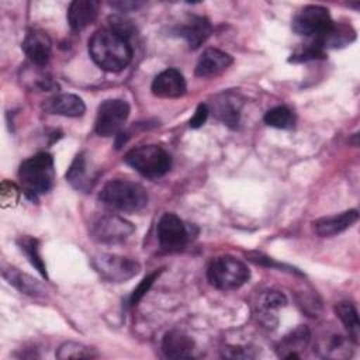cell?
<instances>
[{"instance_id":"cell-1","label":"cell","mask_w":360,"mask_h":360,"mask_svg":"<svg viewBox=\"0 0 360 360\" xmlns=\"http://www.w3.org/2000/svg\"><path fill=\"white\" fill-rule=\"evenodd\" d=\"M89 53L94 63L107 72L125 69L132 59L129 42L108 30L96 31L89 39Z\"/></svg>"},{"instance_id":"cell-2","label":"cell","mask_w":360,"mask_h":360,"mask_svg":"<svg viewBox=\"0 0 360 360\" xmlns=\"http://www.w3.org/2000/svg\"><path fill=\"white\" fill-rule=\"evenodd\" d=\"M18 179L22 190L31 198L49 191L55 181L53 158L46 152H41L22 160L18 169Z\"/></svg>"},{"instance_id":"cell-3","label":"cell","mask_w":360,"mask_h":360,"mask_svg":"<svg viewBox=\"0 0 360 360\" xmlns=\"http://www.w3.org/2000/svg\"><path fill=\"white\" fill-rule=\"evenodd\" d=\"M98 198L107 207L124 212L139 211L148 204V194L142 186L121 179L105 183Z\"/></svg>"},{"instance_id":"cell-4","label":"cell","mask_w":360,"mask_h":360,"mask_svg":"<svg viewBox=\"0 0 360 360\" xmlns=\"http://www.w3.org/2000/svg\"><path fill=\"white\" fill-rule=\"evenodd\" d=\"M124 160L139 174L149 179L165 176L172 166L170 155L158 145H142L134 148L125 155Z\"/></svg>"},{"instance_id":"cell-5","label":"cell","mask_w":360,"mask_h":360,"mask_svg":"<svg viewBox=\"0 0 360 360\" xmlns=\"http://www.w3.org/2000/svg\"><path fill=\"white\" fill-rule=\"evenodd\" d=\"M249 277L250 271L248 266L232 256L215 257L207 269V278L210 284L222 291L242 287Z\"/></svg>"},{"instance_id":"cell-6","label":"cell","mask_w":360,"mask_h":360,"mask_svg":"<svg viewBox=\"0 0 360 360\" xmlns=\"http://www.w3.org/2000/svg\"><path fill=\"white\" fill-rule=\"evenodd\" d=\"M91 264L94 270L110 283L128 281L141 270V264L136 260L111 253H98L93 256Z\"/></svg>"},{"instance_id":"cell-7","label":"cell","mask_w":360,"mask_h":360,"mask_svg":"<svg viewBox=\"0 0 360 360\" xmlns=\"http://www.w3.org/2000/svg\"><path fill=\"white\" fill-rule=\"evenodd\" d=\"M129 115V105L121 98L104 100L97 108L94 129L100 136H112L121 132Z\"/></svg>"},{"instance_id":"cell-8","label":"cell","mask_w":360,"mask_h":360,"mask_svg":"<svg viewBox=\"0 0 360 360\" xmlns=\"http://www.w3.org/2000/svg\"><path fill=\"white\" fill-rule=\"evenodd\" d=\"M333 21L328 8L322 6H307L295 14L292 18V30L298 35L304 37H319L332 27Z\"/></svg>"},{"instance_id":"cell-9","label":"cell","mask_w":360,"mask_h":360,"mask_svg":"<svg viewBox=\"0 0 360 360\" xmlns=\"http://www.w3.org/2000/svg\"><path fill=\"white\" fill-rule=\"evenodd\" d=\"M134 231L135 226L129 221L118 215H105L93 224L90 235L98 243L115 245L125 242Z\"/></svg>"},{"instance_id":"cell-10","label":"cell","mask_w":360,"mask_h":360,"mask_svg":"<svg viewBox=\"0 0 360 360\" xmlns=\"http://www.w3.org/2000/svg\"><path fill=\"white\" fill-rule=\"evenodd\" d=\"M156 231L162 250L167 253H176L186 248L188 238L187 229L177 215L172 212L163 214L158 222Z\"/></svg>"},{"instance_id":"cell-11","label":"cell","mask_w":360,"mask_h":360,"mask_svg":"<svg viewBox=\"0 0 360 360\" xmlns=\"http://www.w3.org/2000/svg\"><path fill=\"white\" fill-rule=\"evenodd\" d=\"M21 49L32 65L44 68L51 56L52 41L45 31L32 28L25 34L21 42Z\"/></svg>"},{"instance_id":"cell-12","label":"cell","mask_w":360,"mask_h":360,"mask_svg":"<svg viewBox=\"0 0 360 360\" xmlns=\"http://www.w3.org/2000/svg\"><path fill=\"white\" fill-rule=\"evenodd\" d=\"M150 90L155 96L162 98H179L184 96L187 90V84L181 72L170 68L160 72L153 79Z\"/></svg>"},{"instance_id":"cell-13","label":"cell","mask_w":360,"mask_h":360,"mask_svg":"<svg viewBox=\"0 0 360 360\" xmlns=\"http://www.w3.org/2000/svg\"><path fill=\"white\" fill-rule=\"evenodd\" d=\"M176 34L183 37L191 49H195L210 37L211 24L205 17L188 15L179 27H176Z\"/></svg>"},{"instance_id":"cell-14","label":"cell","mask_w":360,"mask_h":360,"mask_svg":"<svg viewBox=\"0 0 360 360\" xmlns=\"http://www.w3.org/2000/svg\"><path fill=\"white\" fill-rule=\"evenodd\" d=\"M233 59L229 53L215 49V48H208L202 52L200 56L197 65H195V75L198 77H214L226 70L232 65Z\"/></svg>"},{"instance_id":"cell-15","label":"cell","mask_w":360,"mask_h":360,"mask_svg":"<svg viewBox=\"0 0 360 360\" xmlns=\"http://www.w3.org/2000/svg\"><path fill=\"white\" fill-rule=\"evenodd\" d=\"M359 219L357 210H349L336 215L322 217L314 222V231L322 238L336 236L349 229Z\"/></svg>"},{"instance_id":"cell-16","label":"cell","mask_w":360,"mask_h":360,"mask_svg":"<svg viewBox=\"0 0 360 360\" xmlns=\"http://www.w3.org/2000/svg\"><path fill=\"white\" fill-rule=\"evenodd\" d=\"M98 0H75L68 8V22L73 31H82L97 18Z\"/></svg>"},{"instance_id":"cell-17","label":"cell","mask_w":360,"mask_h":360,"mask_svg":"<svg viewBox=\"0 0 360 360\" xmlns=\"http://www.w3.org/2000/svg\"><path fill=\"white\" fill-rule=\"evenodd\" d=\"M162 352L167 359H188L194 352V340L180 330H170L163 336Z\"/></svg>"},{"instance_id":"cell-18","label":"cell","mask_w":360,"mask_h":360,"mask_svg":"<svg viewBox=\"0 0 360 360\" xmlns=\"http://www.w3.org/2000/svg\"><path fill=\"white\" fill-rule=\"evenodd\" d=\"M3 277L8 281V284H11L14 288H17L20 292L34 297V298H41L46 295V290L45 287L35 280L34 277L20 271L15 267H6L3 270Z\"/></svg>"},{"instance_id":"cell-19","label":"cell","mask_w":360,"mask_h":360,"mask_svg":"<svg viewBox=\"0 0 360 360\" xmlns=\"http://www.w3.org/2000/svg\"><path fill=\"white\" fill-rule=\"evenodd\" d=\"M46 110L52 114L63 115V117H82L86 111L84 101L72 93H62L55 97H52L48 104Z\"/></svg>"},{"instance_id":"cell-20","label":"cell","mask_w":360,"mask_h":360,"mask_svg":"<svg viewBox=\"0 0 360 360\" xmlns=\"http://www.w3.org/2000/svg\"><path fill=\"white\" fill-rule=\"evenodd\" d=\"M309 339H311V333L307 326L295 328L281 339L277 347L280 356L284 359H298L300 352L308 346Z\"/></svg>"},{"instance_id":"cell-21","label":"cell","mask_w":360,"mask_h":360,"mask_svg":"<svg viewBox=\"0 0 360 360\" xmlns=\"http://www.w3.org/2000/svg\"><path fill=\"white\" fill-rule=\"evenodd\" d=\"M285 304H287V298L283 292L276 290L264 291L257 300V315L260 321L267 326L276 325L274 322H271V318L274 316V311L284 307Z\"/></svg>"},{"instance_id":"cell-22","label":"cell","mask_w":360,"mask_h":360,"mask_svg":"<svg viewBox=\"0 0 360 360\" xmlns=\"http://www.w3.org/2000/svg\"><path fill=\"white\" fill-rule=\"evenodd\" d=\"M240 103L231 94H224L214 101V112L218 120L231 128H236L239 122Z\"/></svg>"},{"instance_id":"cell-23","label":"cell","mask_w":360,"mask_h":360,"mask_svg":"<svg viewBox=\"0 0 360 360\" xmlns=\"http://www.w3.org/2000/svg\"><path fill=\"white\" fill-rule=\"evenodd\" d=\"M335 312H336V316L345 325V328L349 333V338L354 343H359L360 322H359V315H357V309L354 308V305L350 302H339L335 305Z\"/></svg>"},{"instance_id":"cell-24","label":"cell","mask_w":360,"mask_h":360,"mask_svg":"<svg viewBox=\"0 0 360 360\" xmlns=\"http://www.w3.org/2000/svg\"><path fill=\"white\" fill-rule=\"evenodd\" d=\"M66 180L77 190L87 191L91 187V180H89V172H87V162L83 153H79L70 167L66 172Z\"/></svg>"},{"instance_id":"cell-25","label":"cell","mask_w":360,"mask_h":360,"mask_svg":"<svg viewBox=\"0 0 360 360\" xmlns=\"http://www.w3.org/2000/svg\"><path fill=\"white\" fill-rule=\"evenodd\" d=\"M21 80L31 89L41 90V91H49L58 87V84L52 80V77L42 70V66L32 65L27 69H24L21 75Z\"/></svg>"},{"instance_id":"cell-26","label":"cell","mask_w":360,"mask_h":360,"mask_svg":"<svg viewBox=\"0 0 360 360\" xmlns=\"http://www.w3.org/2000/svg\"><path fill=\"white\" fill-rule=\"evenodd\" d=\"M21 252H24V255L28 257L30 263L38 270V273L48 278V273H46V266L42 260V256L39 253V248H38V240L35 238H31V236H21L18 240H17Z\"/></svg>"},{"instance_id":"cell-27","label":"cell","mask_w":360,"mask_h":360,"mask_svg":"<svg viewBox=\"0 0 360 360\" xmlns=\"http://www.w3.org/2000/svg\"><path fill=\"white\" fill-rule=\"evenodd\" d=\"M322 356L330 357V359H347L352 356V347H350V339H345L340 335H333L330 339L318 349Z\"/></svg>"},{"instance_id":"cell-28","label":"cell","mask_w":360,"mask_h":360,"mask_svg":"<svg viewBox=\"0 0 360 360\" xmlns=\"http://www.w3.org/2000/svg\"><path fill=\"white\" fill-rule=\"evenodd\" d=\"M264 122L269 127L278 128V129H290L294 127L295 118L292 111L285 105H277L274 108H270L264 114Z\"/></svg>"},{"instance_id":"cell-29","label":"cell","mask_w":360,"mask_h":360,"mask_svg":"<svg viewBox=\"0 0 360 360\" xmlns=\"http://www.w3.org/2000/svg\"><path fill=\"white\" fill-rule=\"evenodd\" d=\"M56 357L59 360H69V359H93L97 357L94 349L77 343V342H65L56 350Z\"/></svg>"},{"instance_id":"cell-30","label":"cell","mask_w":360,"mask_h":360,"mask_svg":"<svg viewBox=\"0 0 360 360\" xmlns=\"http://www.w3.org/2000/svg\"><path fill=\"white\" fill-rule=\"evenodd\" d=\"M110 21V30L114 31L115 34H118L120 37L125 38L128 41V38L134 34V27L131 24V21L125 20L121 15H111L108 18Z\"/></svg>"},{"instance_id":"cell-31","label":"cell","mask_w":360,"mask_h":360,"mask_svg":"<svg viewBox=\"0 0 360 360\" xmlns=\"http://www.w3.org/2000/svg\"><path fill=\"white\" fill-rule=\"evenodd\" d=\"M159 274H160V270H156V271L150 273L148 277H145V278L139 283V285L134 290V292H132V295H131V298H129V304H131L132 307L136 305V304L141 301V298L149 291V288L152 287V284H153V281L156 280V277H159Z\"/></svg>"},{"instance_id":"cell-32","label":"cell","mask_w":360,"mask_h":360,"mask_svg":"<svg viewBox=\"0 0 360 360\" xmlns=\"http://www.w3.org/2000/svg\"><path fill=\"white\" fill-rule=\"evenodd\" d=\"M18 195H20V191H18V188L14 183L3 181V184H1V201H3L4 207H6V202H8L10 205H14L18 201Z\"/></svg>"},{"instance_id":"cell-33","label":"cell","mask_w":360,"mask_h":360,"mask_svg":"<svg viewBox=\"0 0 360 360\" xmlns=\"http://www.w3.org/2000/svg\"><path fill=\"white\" fill-rule=\"evenodd\" d=\"M208 114H210V108H208V105L207 104H198L197 105V108H195V112H194V115L191 117V120H190V128H200V127H202L204 124H205V121H207V118H208Z\"/></svg>"},{"instance_id":"cell-34","label":"cell","mask_w":360,"mask_h":360,"mask_svg":"<svg viewBox=\"0 0 360 360\" xmlns=\"http://www.w3.org/2000/svg\"><path fill=\"white\" fill-rule=\"evenodd\" d=\"M142 4H143V3H141V1H128V0H125V1H122V0H120V1H111V6L120 8L121 11L138 8V7H141Z\"/></svg>"}]
</instances>
